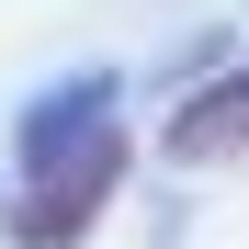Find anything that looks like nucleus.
<instances>
[{"mask_svg":"<svg viewBox=\"0 0 249 249\" xmlns=\"http://www.w3.org/2000/svg\"><path fill=\"white\" fill-rule=\"evenodd\" d=\"M159 159L170 170H215V159H249V68H227V79H204V91L159 124Z\"/></svg>","mask_w":249,"mask_h":249,"instance_id":"2","label":"nucleus"},{"mask_svg":"<svg viewBox=\"0 0 249 249\" xmlns=\"http://www.w3.org/2000/svg\"><path fill=\"white\" fill-rule=\"evenodd\" d=\"M12 147H23L12 238H23V249H68V238H91L102 204H113V181H124L113 68H79V79H57V91H34L23 124H12Z\"/></svg>","mask_w":249,"mask_h":249,"instance_id":"1","label":"nucleus"}]
</instances>
